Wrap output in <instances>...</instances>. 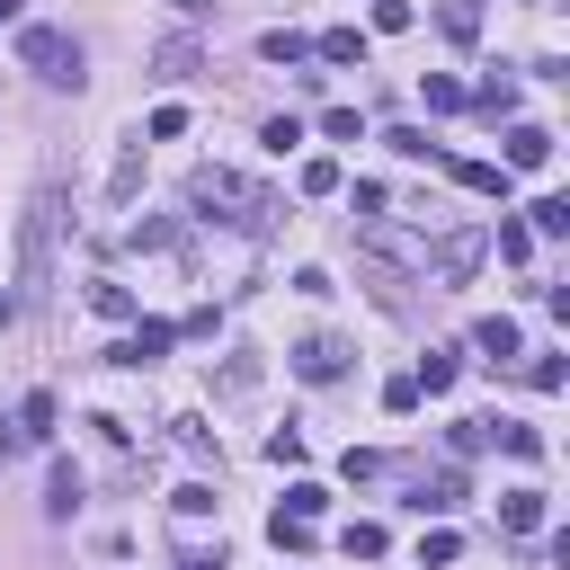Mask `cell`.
Segmentation results:
<instances>
[{
  "label": "cell",
  "instance_id": "52a82bcc",
  "mask_svg": "<svg viewBox=\"0 0 570 570\" xmlns=\"http://www.w3.org/2000/svg\"><path fill=\"white\" fill-rule=\"evenodd\" d=\"M259 375H267V366H259V347H232V356H224V384H214V392H224V401H250Z\"/></svg>",
  "mask_w": 570,
  "mask_h": 570
},
{
  "label": "cell",
  "instance_id": "ffe728a7",
  "mask_svg": "<svg viewBox=\"0 0 570 570\" xmlns=\"http://www.w3.org/2000/svg\"><path fill=\"white\" fill-rule=\"evenodd\" d=\"M259 54H267V62H304V54H312V36H295V27H267V36H259Z\"/></svg>",
  "mask_w": 570,
  "mask_h": 570
},
{
  "label": "cell",
  "instance_id": "f1b7e54d",
  "mask_svg": "<svg viewBox=\"0 0 570 570\" xmlns=\"http://www.w3.org/2000/svg\"><path fill=\"white\" fill-rule=\"evenodd\" d=\"M321 134H330V142H356V134H366V116H356V107H321Z\"/></svg>",
  "mask_w": 570,
  "mask_h": 570
},
{
  "label": "cell",
  "instance_id": "9a60e30c",
  "mask_svg": "<svg viewBox=\"0 0 570 570\" xmlns=\"http://www.w3.org/2000/svg\"><path fill=\"white\" fill-rule=\"evenodd\" d=\"M490 446H509L517 464H544V437H535V428H517V419H490Z\"/></svg>",
  "mask_w": 570,
  "mask_h": 570
},
{
  "label": "cell",
  "instance_id": "f546056e",
  "mask_svg": "<svg viewBox=\"0 0 570 570\" xmlns=\"http://www.w3.org/2000/svg\"><path fill=\"white\" fill-rule=\"evenodd\" d=\"M384 142H392V152H401V161H428V152H437V142H428V134H419V125H392V134H384Z\"/></svg>",
  "mask_w": 570,
  "mask_h": 570
},
{
  "label": "cell",
  "instance_id": "3957f363",
  "mask_svg": "<svg viewBox=\"0 0 570 570\" xmlns=\"http://www.w3.org/2000/svg\"><path fill=\"white\" fill-rule=\"evenodd\" d=\"M19 62L36 71V81H54V90H81V45H71L62 27H19Z\"/></svg>",
  "mask_w": 570,
  "mask_h": 570
},
{
  "label": "cell",
  "instance_id": "83f0119b",
  "mask_svg": "<svg viewBox=\"0 0 570 570\" xmlns=\"http://www.w3.org/2000/svg\"><path fill=\"white\" fill-rule=\"evenodd\" d=\"M446 446H455V455H481V446H490V419H455Z\"/></svg>",
  "mask_w": 570,
  "mask_h": 570
},
{
  "label": "cell",
  "instance_id": "4dcf8cb0",
  "mask_svg": "<svg viewBox=\"0 0 570 570\" xmlns=\"http://www.w3.org/2000/svg\"><path fill=\"white\" fill-rule=\"evenodd\" d=\"M464 107V81H446V71H437V81H428V116H455Z\"/></svg>",
  "mask_w": 570,
  "mask_h": 570
},
{
  "label": "cell",
  "instance_id": "ba28073f",
  "mask_svg": "<svg viewBox=\"0 0 570 570\" xmlns=\"http://www.w3.org/2000/svg\"><path fill=\"white\" fill-rule=\"evenodd\" d=\"M552 161V134L544 125H509V170H544Z\"/></svg>",
  "mask_w": 570,
  "mask_h": 570
},
{
  "label": "cell",
  "instance_id": "8992f818",
  "mask_svg": "<svg viewBox=\"0 0 570 570\" xmlns=\"http://www.w3.org/2000/svg\"><path fill=\"white\" fill-rule=\"evenodd\" d=\"M170 339H179L170 321H134V339L116 347V366H161V356H170Z\"/></svg>",
  "mask_w": 570,
  "mask_h": 570
},
{
  "label": "cell",
  "instance_id": "2e32d148",
  "mask_svg": "<svg viewBox=\"0 0 570 570\" xmlns=\"http://www.w3.org/2000/svg\"><path fill=\"white\" fill-rule=\"evenodd\" d=\"M526 214H535V224H526V232H544V241H561V232H570V196H535Z\"/></svg>",
  "mask_w": 570,
  "mask_h": 570
},
{
  "label": "cell",
  "instance_id": "cb8c5ba5",
  "mask_svg": "<svg viewBox=\"0 0 570 570\" xmlns=\"http://www.w3.org/2000/svg\"><path fill=\"white\" fill-rule=\"evenodd\" d=\"M267 535H276V552H312V517H285V509H276Z\"/></svg>",
  "mask_w": 570,
  "mask_h": 570
},
{
  "label": "cell",
  "instance_id": "7c38bea8",
  "mask_svg": "<svg viewBox=\"0 0 570 570\" xmlns=\"http://www.w3.org/2000/svg\"><path fill=\"white\" fill-rule=\"evenodd\" d=\"M54 437V392H27L19 401V446H45Z\"/></svg>",
  "mask_w": 570,
  "mask_h": 570
},
{
  "label": "cell",
  "instance_id": "603a6c76",
  "mask_svg": "<svg viewBox=\"0 0 570 570\" xmlns=\"http://www.w3.org/2000/svg\"><path fill=\"white\" fill-rule=\"evenodd\" d=\"M339 544H347V561H375V552H384V526H375V517H356Z\"/></svg>",
  "mask_w": 570,
  "mask_h": 570
},
{
  "label": "cell",
  "instance_id": "6da1fadb",
  "mask_svg": "<svg viewBox=\"0 0 570 570\" xmlns=\"http://www.w3.org/2000/svg\"><path fill=\"white\" fill-rule=\"evenodd\" d=\"M187 214H196V224H224V232H259L276 205H267V187H259V179L214 170V161H205V170L187 179Z\"/></svg>",
  "mask_w": 570,
  "mask_h": 570
},
{
  "label": "cell",
  "instance_id": "d6986e66",
  "mask_svg": "<svg viewBox=\"0 0 570 570\" xmlns=\"http://www.w3.org/2000/svg\"><path fill=\"white\" fill-rule=\"evenodd\" d=\"M472 107H481L490 125H499V116H517V81H499V71H490V81H481V99H472Z\"/></svg>",
  "mask_w": 570,
  "mask_h": 570
},
{
  "label": "cell",
  "instance_id": "4fadbf2b",
  "mask_svg": "<svg viewBox=\"0 0 570 570\" xmlns=\"http://www.w3.org/2000/svg\"><path fill=\"white\" fill-rule=\"evenodd\" d=\"M196 62H205V45H196V36H170V45L152 54V71H161V81H187Z\"/></svg>",
  "mask_w": 570,
  "mask_h": 570
},
{
  "label": "cell",
  "instance_id": "277c9868",
  "mask_svg": "<svg viewBox=\"0 0 570 570\" xmlns=\"http://www.w3.org/2000/svg\"><path fill=\"white\" fill-rule=\"evenodd\" d=\"M481 259H490V232H481V224H455L446 241H428V267H419V276H437V285H464Z\"/></svg>",
  "mask_w": 570,
  "mask_h": 570
},
{
  "label": "cell",
  "instance_id": "ac0fdd59",
  "mask_svg": "<svg viewBox=\"0 0 570 570\" xmlns=\"http://www.w3.org/2000/svg\"><path fill=\"white\" fill-rule=\"evenodd\" d=\"M455 375H464V366H455V356H446V347H428V356H419V375H410V384H419V392H446Z\"/></svg>",
  "mask_w": 570,
  "mask_h": 570
},
{
  "label": "cell",
  "instance_id": "5b68a950",
  "mask_svg": "<svg viewBox=\"0 0 570 570\" xmlns=\"http://www.w3.org/2000/svg\"><path fill=\"white\" fill-rule=\"evenodd\" d=\"M295 375H304V384H339V375H347V347H339L330 330H312V339L295 347Z\"/></svg>",
  "mask_w": 570,
  "mask_h": 570
},
{
  "label": "cell",
  "instance_id": "1f68e13d",
  "mask_svg": "<svg viewBox=\"0 0 570 570\" xmlns=\"http://www.w3.org/2000/svg\"><path fill=\"white\" fill-rule=\"evenodd\" d=\"M304 196H339V161H304Z\"/></svg>",
  "mask_w": 570,
  "mask_h": 570
},
{
  "label": "cell",
  "instance_id": "4316f807",
  "mask_svg": "<svg viewBox=\"0 0 570 570\" xmlns=\"http://www.w3.org/2000/svg\"><path fill=\"white\" fill-rule=\"evenodd\" d=\"M321 509H330L321 481H295V490H285V517H321Z\"/></svg>",
  "mask_w": 570,
  "mask_h": 570
},
{
  "label": "cell",
  "instance_id": "7a4b0ae2",
  "mask_svg": "<svg viewBox=\"0 0 570 570\" xmlns=\"http://www.w3.org/2000/svg\"><path fill=\"white\" fill-rule=\"evenodd\" d=\"M54 241H62V187L45 179L27 196V232H19V304H45L54 295Z\"/></svg>",
  "mask_w": 570,
  "mask_h": 570
},
{
  "label": "cell",
  "instance_id": "5bb4252c",
  "mask_svg": "<svg viewBox=\"0 0 570 570\" xmlns=\"http://www.w3.org/2000/svg\"><path fill=\"white\" fill-rule=\"evenodd\" d=\"M81 509V464H54V481H45V517H71Z\"/></svg>",
  "mask_w": 570,
  "mask_h": 570
},
{
  "label": "cell",
  "instance_id": "30bf717a",
  "mask_svg": "<svg viewBox=\"0 0 570 570\" xmlns=\"http://www.w3.org/2000/svg\"><path fill=\"white\" fill-rule=\"evenodd\" d=\"M499 526H509V535H535V526H544V490H509V499H499Z\"/></svg>",
  "mask_w": 570,
  "mask_h": 570
},
{
  "label": "cell",
  "instance_id": "9c48e42d",
  "mask_svg": "<svg viewBox=\"0 0 570 570\" xmlns=\"http://www.w3.org/2000/svg\"><path fill=\"white\" fill-rule=\"evenodd\" d=\"M134 187H142V134L116 152V170H107V205H134Z\"/></svg>",
  "mask_w": 570,
  "mask_h": 570
},
{
  "label": "cell",
  "instance_id": "7402d4cb",
  "mask_svg": "<svg viewBox=\"0 0 570 570\" xmlns=\"http://www.w3.org/2000/svg\"><path fill=\"white\" fill-rule=\"evenodd\" d=\"M455 499H464V472H455V464H446L437 481H419V509H455Z\"/></svg>",
  "mask_w": 570,
  "mask_h": 570
},
{
  "label": "cell",
  "instance_id": "e575fe53",
  "mask_svg": "<svg viewBox=\"0 0 570 570\" xmlns=\"http://www.w3.org/2000/svg\"><path fill=\"white\" fill-rule=\"evenodd\" d=\"M10 10H19V0H0V19H10Z\"/></svg>",
  "mask_w": 570,
  "mask_h": 570
},
{
  "label": "cell",
  "instance_id": "d6a6232c",
  "mask_svg": "<svg viewBox=\"0 0 570 570\" xmlns=\"http://www.w3.org/2000/svg\"><path fill=\"white\" fill-rule=\"evenodd\" d=\"M90 304H99L107 321H125V312H134V295H125V285H90Z\"/></svg>",
  "mask_w": 570,
  "mask_h": 570
},
{
  "label": "cell",
  "instance_id": "8fae6325",
  "mask_svg": "<svg viewBox=\"0 0 570 570\" xmlns=\"http://www.w3.org/2000/svg\"><path fill=\"white\" fill-rule=\"evenodd\" d=\"M472 347L490 356V366H509V356H517V321H499V312H490V321H472Z\"/></svg>",
  "mask_w": 570,
  "mask_h": 570
},
{
  "label": "cell",
  "instance_id": "d4e9b609",
  "mask_svg": "<svg viewBox=\"0 0 570 570\" xmlns=\"http://www.w3.org/2000/svg\"><path fill=\"white\" fill-rule=\"evenodd\" d=\"M455 552H464V535H455V526H428V535H419V561H437V570H446Z\"/></svg>",
  "mask_w": 570,
  "mask_h": 570
},
{
  "label": "cell",
  "instance_id": "44dd1931",
  "mask_svg": "<svg viewBox=\"0 0 570 570\" xmlns=\"http://www.w3.org/2000/svg\"><path fill=\"white\" fill-rule=\"evenodd\" d=\"M437 27H446L455 45H472V36H481V10H472V0H446V10H437Z\"/></svg>",
  "mask_w": 570,
  "mask_h": 570
},
{
  "label": "cell",
  "instance_id": "836d02e7",
  "mask_svg": "<svg viewBox=\"0 0 570 570\" xmlns=\"http://www.w3.org/2000/svg\"><path fill=\"white\" fill-rule=\"evenodd\" d=\"M187 570H224V552H196V561H187Z\"/></svg>",
  "mask_w": 570,
  "mask_h": 570
},
{
  "label": "cell",
  "instance_id": "484cf974",
  "mask_svg": "<svg viewBox=\"0 0 570 570\" xmlns=\"http://www.w3.org/2000/svg\"><path fill=\"white\" fill-rule=\"evenodd\" d=\"M321 62H366V36H356V27H330V36H321Z\"/></svg>",
  "mask_w": 570,
  "mask_h": 570
},
{
  "label": "cell",
  "instance_id": "e0dca14e",
  "mask_svg": "<svg viewBox=\"0 0 570 570\" xmlns=\"http://www.w3.org/2000/svg\"><path fill=\"white\" fill-rule=\"evenodd\" d=\"M455 179H464L472 196H509V170H499V161H455Z\"/></svg>",
  "mask_w": 570,
  "mask_h": 570
}]
</instances>
